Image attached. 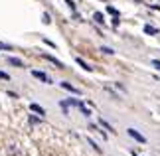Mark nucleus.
Instances as JSON below:
<instances>
[{
	"mask_svg": "<svg viewBox=\"0 0 160 156\" xmlns=\"http://www.w3.org/2000/svg\"><path fill=\"white\" fill-rule=\"evenodd\" d=\"M128 134H131L134 140H138V142H146V138H144V136L140 134V133H137V130H134V128H128Z\"/></svg>",
	"mask_w": 160,
	"mask_h": 156,
	"instance_id": "f257e3e1",
	"label": "nucleus"
},
{
	"mask_svg": "<svg viewBox=\"0 0 160 156\" xmlns=\"http://www.w3.org/2000/svg\"><path fill=\"white\" fill-rule=\"evenodd\" d=\"M32 75H34V77H38L40 81H44V83H50V77H48L46 73H42V71H32Z\"/></svg>",
	"mask_w": 160,
	"mask_h": 156,
	"instance_id": "f03ea898",
	"label": "nucleus"
},
{
	"mask_svg": "<svg viewBox=\"0 0 160 156\" xmlns=\"http://www.w3.org/2000/svg\"><path fill=\"white\" fill-rule=\"evenodd\" d=\"M30 109H32V111H34V113H38V115H46V111H44V109H42V107H40V105H36V103H32V105H30Z\"/></svg>",
	"mask_w": 160,
	"mask_h": 156,
	"instance_id": "7ed1b4c3",
	"label": "nucleus"
},
{
	"mask_svg": "<svg viewBox=\"0 0 160 156\" xmlns=\"http://www.w3.org/2000/svg\"><path fill=\"white\" fill-rule=\"evenodd\" d=\"M44 58H46L48 61H52V63H55V65H58V67H63V63H61L59 59H55V58H52V55H44Z\"/></svg>",
	"mask_w": 160,
	"mask_h": 156,
	"instance_id": "20e7f679",
	"label": "nucleus"
},
{
	"mask_svg": "<svg viewBox=\"0 0 160 156\" xmlns=\"http://www.w3.org/2000/svg\"><path fill=\"white\" fill-rule=\"evenodd\" d=\"M61 87H63V89H67V91H71V93H79V89H75V87H73V85L65 83V81H63V83H61Z\"/></svg>",
	"mask_w": 160,
	"mask_h": 156,
	"instance_id": "39448f33",
	"label": "nucleus"
},
{
	"mask_svg": "<svg viewBox=\"0 0 160 156\" xmlns=\"http://www.w3.org/2000/svg\"><path fill=\"white\" fill-rule=\"evenodd\" d=\"M8 63H12V65H18V67H22V65H24L22 61H20V59H16V58H10V59H8Z\"/></svg>",
	"mask_w": 160,
	"mask_h": 156,
	"instance_id": "423d86ee",
	"label": "nucleus"
},
{
	"mask_svg": "<svg viewBox=\"0 0 160 156\" xmlns=\"http://www.w3.org/2000/svg\"><path fill=\"white\" fill-rule=\"evenodd\" d=\"M77 63H79V65H81V67H83V69H87V71H91V67H89L87 63H85V61H83L81 58H77Z\"/></svg>",
	"mask_w": 160,
	"mask_h": 156,
	"instance_id": "0eeeda50",
	"label": "nucleus"
},
{
	"mask_svg": "<svg viewBox=\"0 0 160 156\" xmlns=\"http://www.w3.org/2000/svg\"><path fill=\"white\" fill-rule=\"evenodd\" d=\"M144 32H146V34H158V30L152 28V26H144Z\"/></svg>",
	"mask_w": 160,
	"mask_h": 156,
	"instance_id": "6e6552de",
	"label": "nucleus"
},
{
	"mask_svg": "<svg viewBox=\"0 0 160 156\" xmlns=\"http://www.w3.org/2000/svg\"><path fill=\"white\" fill-rule=\"evenodd\" d=\"M95 22H99V24H103V14H101V12H95Z\"/></svg>",
	"mask_w": 160,
	"mask_h": 156,
	"instance_id": "1a4fd4ad",
	"label": "nucleus"
},
{
	"mask_svg": "<svg viewBox=\"0 0 160 156\" xmlns=\"http://www.w3.org/2000/svg\"><path fill=\"white\" fill-rule=\"evenodd\" d=\"M107 12H109V14H113V16H119V12H117V10L113 8V6H109V8H107Z\"/></svg>",
	"mask_w": 160,
	"mask_h": 156,
	"instance_id": "9d476101",
	"label": "nucleus"
},
{
	"mask_svg": "<svg viewBox=\"0 0 160 156\" xmlns=\"http://www.w3.org/2000/svg\"><path fill=\"white\" fill-rule=\"evenodd\" d=\"M101 124H103V127H105L107 130H113V127H111V124H109V123H105V121H103V118H101Z\"/></svg>",
	"mask_w": 160,
	"mask_h": 156,
	"instance_id": "9b49d317",
	"label": "nucleus"
},
{
	"mask_svg": "<svg viewBox=\"0 0 160 156\" xmlns=\"http://www.w3.org/2000/svg\"><path fill=\"white\" fill-rule=\"evenodd\" d=\"M52 22V18H50V14H44V24H50Z\"/></svg>",
	"mask_w": 160,
	"mask_h": 156,
	"instance_id": "f8f14e48",
	"label": "nucleus"
},
{
	"mask_svg": "<svg viewBox=\"0 0 160 156\" xmlns=\"http://www.w3.org/2000/svg\"><path fill=\"white\" fill-rule=\"evenodd\" d=\"M36 123H40V118H36V117H30V124H36Z\"/></svg>",
	"mask_w": 160,
	"mask_h": 156,
	"instance_id": "ddd939ff",
	"label": "nucleus"
},
{
	"mask_svg": "<svg viewBox=\"0 0 160 156\" xmlns=\"http://www.w3.org/2000/svg\"><path fill=\"white\" fill-rule=\"evenodd\" d=\"M152 65H154V67H156V69L160 71V61H158V59H154V61H152Z\"/></svg>",
	"mask_w": 160,
	"mask_h": 156,
	"instance_id": "4468645a",
	"label": "nucleus"
},
{
	"mask_svg": "<svg viewBox=\"0 0 160 156\" xmlns=\"http://www.w3.org/2000/svg\"><path fill=\"white\" fill-rule=\"evenodd\" d=\"M0 79H10V77H8V73H4V71H0Z\"/></svg>",
	"mask_w": 160,
	"mask_h": 156,
	"instance_id": "2eb2a0df",
	"label": "nucleus"
},
{
	"mask_svg": "<svg viewBox=\"0 0 160 156\" xmlns=\"http://www.w3.org/2000/svg\"><path fill=\"white\" fill-rule=\"evenodd\" d=\"M101 52H105V53H113V49H111V48H101Z\"/></svg>",
	"mask_w": 160,
	"mask_h": 156,
	"instance_id": "dca6fc26",
	"label": "nucleus"
},
{
	"mask_svg": "<svg viewBox=\"0 0 160 156\" xmlns=\"http://www.w3.org/2000/svg\"><path fill=\"white\" fill-rule=\"evenodd\" d=\"M67 4H69V8H75V2H73V0H65Z\"/></svg>",
	"mask_w": 160,
	"mask_h": 156,
	"instance_id": "f3484780",
	"label": "nucleus"
}]
</instances>
